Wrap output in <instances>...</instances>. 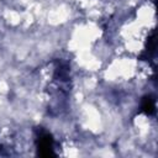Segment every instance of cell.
<instances>
[{"label": "cell", "instance_id": "obj_1", "mask_svg": "<svg viewBox=\"0 0 158 158\" xmlns=\"http://www.w3.org/2000/svg\"><path fill=\"white\" fill-rule=\"evenodd\" d=\"M36 141H37V148L41 156H44V157L54 156V141L47 131L40 130L37 132Z\"/></svg>", "mask_w": 158, "mask_h": 158}, {"label": "cell", "instance_id": "obj_2", "mask_svg": "<svg viewBox=\"0 0 158 158\" xmlns=\"http://www.w3.org/2000/svg\"><path fill=\"white\" fill-rule=\"evenodd\" d=\"M141 111L144 112L146 115H154L156 112V99L151 95L143 98L142 102H141Z\"/></svg>", "mask_w": 158, "mask_h": 158}]
</instances>
